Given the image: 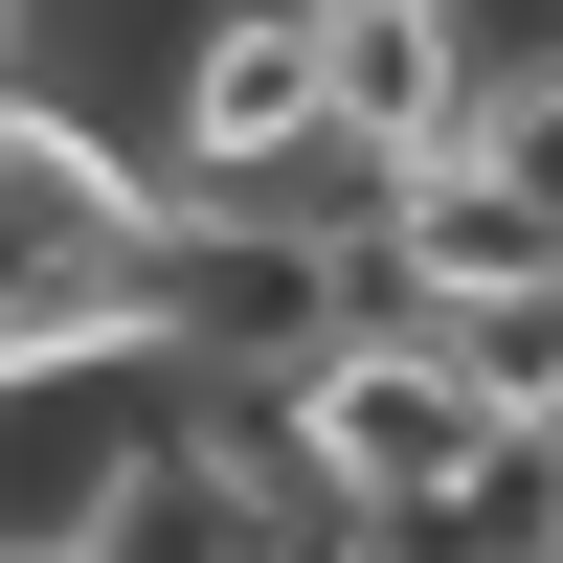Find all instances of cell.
I'll list each match as a JSON object with an SVG mask.
<instances>
[{
  "instance_id": "9c48e42d",
  "label": "cell",
  "mask_w": 563,
  "mask_h": 563,
  "mask_svg": "<svg viewBox=\"0 0 563 563\" xmlns=\"http://www.w3.org/2000/svg\"><path fill=\"white\" fill-rule=\"evenodd\" d=\"M0 68H23V0H0Z\"/></svg>"
},
{
  "instance_id": "277c9868",
  "label": "cell",
  "mask_w": 563,
  "mask_h": 563,
  "mask_svg": "<svg viewBox=\"0 0 563 563\" xmlns=\"http://www.w3.org/2000/svg\"><path fill=\"white\" fill-rule=\"evenodd\" d=\"M158 203H271L316 180V0H180L158 23V113H135Z\"/></svg>"
},
{
  "instance_id": "30bf717a",
  "label": "cell",
  "mask_w": 563,
  "mask_h": 563,
  "mask_svg": "<svg viewBox=\"0 0 563 563\" xmlns=\"http://www.w3.org/2000/svg\"><path fill=\"white\" fill-rule=\"evenodd\" d=\"M541 563H563V541H541Z\"/></svg>"
},
{
  "instance_id": "6da1fadb",
  "label": "cell",
  "mask_w": 563,
  "mask_h": 563,
  "mask_svg": "<svg viewBox=\"0 0 563 563\" xmlns=\"http://www.w3.org/2000/svg\"><path fill=\"white\" fill-rule=\"evenodd\" d=\"M135 361L158 384H294L316 339H361V316H406L384 271H361V180H271V203H158L135 225Z\"/></svg>"
},
{
  "instance_id": "ba28073f",
  "label": "cell",
  "mask_w": 563,
  "mask_h": 563,
  "mask_svg": "<svg viewBox=\"0 0 563 563\" xmlns=\"http://www.w3.org/2000/svg\"><path fill=\"white\" fill-rule=\"evenodd\" d=\"M451 158H474V180H519V203L563 225V68H474V113H451Z\"/></svg>"
},
{
  "instance_id": "5b68a950",
  "label": "cell",
  "mask_w": 563,
  "mask_h": 563,
  "mask_svg": "<svg viewBox=\"0 0 563 563\" xmlns=\"http://www.w3.org/2000/svg\"><path fill=\"white\" fill-rule=\"evenodd\" d=\"M68 563H316V496L271 474L249 384H180V406H158V451L113 474V519H90Z\"/></svg>"
},
{
  "instance_id": "7a4b0ae2",
  "label": "cell",
  "mask_w": 563,
  "mask_h": 563,
  "mask_svg": "<svg viewBox=\"0 0 563 563\" xmlns=\"http://www.w3.org/2000/svg\"><path fill=\"white\" fill-rule=\"evenodd\" d=\"M135 225H158L135 135L0 68V361H135Z\"/></svg>"
},
{
  "instance_id": "52a82bcc",
  "label": "cell",
  "mask_w": 563,
  "mask_h": 563,
  "mask_svg": "<svg viewBox=\"0 0 563 563\" xmlns=\"http://www.w3.org/2000/svg\"><path fill=\"white\" fill-rule=\"evenodd\" d=\"M451 113H474V0H316V158L339 180L451 158Z\"/></svg>"
},
{
  "instance_id": "3957f363",
  "label": "cell",
  "mask_w": 563,
  "mask_h": 563,
  "mask_svg": "<svg viewBox=\"0 0 563 563\" xmlns=\"http://www.w3.org/2000/svg\"><path fill=\"white\" fill-rule=\"evenodd\" d=\"M249 429H271V474H294L316 519L361 541V519H406V496H429L451 451L496 429V406L451 384V339H429V316H361V339H316L294 384H249Z\"/></svg>"
},
{
  "instance_id": "8992f818",
  "label": "cell",
  "mask_w": 563,
  "mask_h": 563,
  "mask_svg": "<svg viewBox=\"0 0 563 563\" xmlns=\"http://www.w3.org/2000/svg\"><path fill=\"white\" fill-rule=\"evenodd\" d=\"M158 361H0V563H68L113 519V474L158 451Z\"/></svg>"
}]
</instances>
